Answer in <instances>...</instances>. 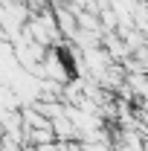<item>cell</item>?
<instances>
[{"label": "cell", "instance_id": "cell-1", "mask_svg": "<svg viewBox=\"0 0 148 151\" xmlns=\"http://www.w3.org/2000/svg\"><path fill=\"white\" fill-rule=\"evenodd\" d=\"M55 128H26V145H47V142H55Z\"/></svg>", "mask_w": 148, "mask_h": 151}]
</instances>
